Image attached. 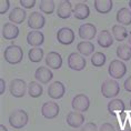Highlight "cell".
Segmentation results:
<instances>
[{
	"label": "cell",
	"instance_id": "cell-1",
	"mask_svg": "<svg viewBox=\"0 0 131 131\" xmlns=\"http://www.w3.org/2000/svg\"><path fill=\"white\" fill-rule=\"evenodd\" d=\"M4 58L6 62L9 64H18L20 63L24 59V51L20 46L17 45H10L5 49L4 51Z\"/></svg>",
	"mask_w": 131,
	"mask_h": 131
},
{
	"label": "cell",
	"instance_id": "cell-2",
	"mask_svg": "<svg viewBox=\"0 0 131 131\" xmlns=\"http://www.w3.org/2000/svg\"><path fill=\"white\" fill-rule=\"evenodd\" d=\"M28 120H29L28 113L22 109L14 110L10 113L8 119L9 124L15 129H21V128L26 127V124L28 123Z\"/></svg>",
	"mask_w": 131,
	"mask_h": 131
},
{
	"label": "cell",
	"instance_id": "cell-3",
	"mask_svg": "<svg viewBox=\"0 0 131 131\" xmlns=\"http://www.w3.org/2000/svg\"><path fill=\"white\" fill-rule=\"evenodd\" d=\"M120 92V84L114 79H107L101 84V94L104 98H114Z\"/></svg>",
	"mask_w": 131,
	"mask_h": 131
},
{
	"label": "cell",
	"instance_id": "cell-4",
	"mask_svg": "<svg viewBox=\"0 0 131 131\" xmlns=\"http://www.w3.org/2000/svg\"><path fill=\"white\" fill-rule=\"evenodd\" d=\"M108 73L112 79H121L124 77V74L127 73V66L123 61L114 59L110 62L109 67H108Z\"/></svg>",
	"mask_w": 131,
	"mask_h": 131
},
{
	"label": "cell",
	"instance_id": "cell-5",
	"mask_svg": "<svg viewBox=\"0 0 131 131\" xmlns=\"http://www.w3.org/2000/svg\"><path fill=\"white\" fill-rule=\"evenodd\" d=\"M27 90H28V87L24 79L15 78V79H12L10 81V83H9V91H10L11 96L15 98L25 97Z\"/></svg>",
	"mask_w": 131,
	"mask_h": 131
},
{
	"label": "cell",
	"instance_id": "cell-6",
	"mask_svg": "<svg viewBox=\"0 0 131 131\" xmlns=\"http://www.w3.org/2000/svg\"><path fill=\"white\" fill-rule=\"evenodd\" d=\"M86 66H87V61L83 56L77 53V52H71L68 56V67L71 70L81 71L86 68Z\"/></svg>",
	"mask_w": 131,
	"mask_h": 131
},
{
	"label": "cell",
	"instance_id": "cell-7",
	"mask_svg": "<svg viewBox=\"0 0 131 131\" xmlns=\"http://www.w3.org/2000/svg\"><path fill=\"white\" fill-rule=\"evenodd\" d=\"M57 40L59 43L63 45V46H70L71 43H73L76 36H74V31L71 28L68 27H62L57 31Z\"/></svg>",
	"mask_w": 131,
	"mask_h": 131
},
{
	"label": "cell",
	"instance_id": "cell-8",
	"mask_svg": "<svg viewBox=\"0 0 131 131\" xmlns=\"http://www.w3.org/2000/svg\"><path fill=\"white\" fill-rule=\"evenodd\" d=\"M71 107L74 111L78 112H86L90 107V99L88 98V96L83 93H79L77 96L73 97L72 101H71Z\"/></svg>",
	"mask_w": 131,
	"mask_h": 131
},
{
	"label": "cell",
	"instance_id": "cell-9",
	"mask_svg": "<svg viewBox=\"0 0 131 131\" xmlns=\"http://www.w3.org/2000/svg\"><path fill=\"white\" fill-rule=\"evenodd\" d=\"M59 112H60L59 104L54 101H47L41 107V114L46 119H54L58 117Z\"/></svg>",
	"mask_w": 131,
	"mask_h": 131
},
{
	"label": "cell",
	"instance_id": "cell-10",
	"mask_svg": "<svg viewBox=\"0 0 131 131\" xmlns=\"http://www.w3.org/2000/svg\"><path fill=\"white\" fill-rule=\"evenodd\" d=\"M46 25V18L40 12L34 11L31 12L28 18V27L34 29V30H40Z\"/></svg>",
	"mask_w": 131,
	"mask_h": 131
},
{
	"label": "cell",
	"instance_id": "cell-11",
	"mask_svg": "<svg viewBox=\"0 0 131 131\" xmlns=\"http://www.w3.org/2000/svg\"><path fill=\"white\" fill-rule=\"evenodd\" d=\"M66 93V87L61 81H54L48 87V96L54 100L61 99Z\"/></svg>",
	"mask_w": 131,
	"mask_h": 131
},
{
	"label": "cell",
	"instance_id": "cell-12",
	"mask_svg": "<svg viewBox=\"0 0 131 131\" xmlns=\"http://www.w3.org/2000/svg\"><path fill=\"white\" fill-rule=\"evenodd\" d=\"M78 35L83 40H91L96 37L97 35V28L92 24H83L78 29Z\"/></svg>",
	"mask_w": 131,
	"mask_h": 131
},
{
	"label": "cell",
	"instance_id": "cell-13",
	"mask_svg": "<svg viewBox=\"0 0 131 131\" xmlns=\"http://www.w3.org/2000/svg\"><path fill=\"white\" fill-rule=\"evenodd\" d=\"M62 57L59 52L56 51H50L46 56V64L48 66L50 69L58 70L62 67Z\"/></svg>",
	"mask_w": 131,
	"mask_h": 131
},
{
	"label": "cell",
	"instance_id": "cell-14",
	"mask_svg": "<svg viewBox=\"0 0 131 131\" xmlns=\"http://www.w3.org/2000/svg\"><path fill=\"white\" fill-rule=\"evenodd\" d=\"M84 120H86L84 116L81 112H78V111H70L67 114V118H66L68 126L71 128H79L83 126Z\"/></svg>",
	"mask_w": 131,
	"mask_h": 131
},
{
	"label": "cell",
	"instance_id": "cell-15",
	"mask_svg": "<svg viewBox=\"0 0 131 131\" xmlns=\"http://www.w3.org/2000/svg\"><path fill=\"white\" fill-rule=\"evenodd\" d=\"M35 78L42 84H47L52 80L53 73L47 67H39L35 72Z\"/></svg>",
	"mask_w": 131,
	"mask_h": 131
},
{
	"label": "cell",
	"instance_id": "cell-16",
	"mask_svg": "<svg viewBox=\"0 0 131 131\" xmlns=\"http://www.w3.org/2000/svg\"><path fill=\"white\" fill-rule=\"evenodd\" d=\"M45 41V36L39 30H32L27 35V43L31 47H40Z\"/></svg>",
	"mask_w": 131,
	"mask_h": 131
},
{
	"label": "cell",
	"instance_id": "cell-17",
	"mask_svg": "<svg viewBox=\"0 0 131 131\" xmlns=\"http://www.w3.org/2000/svg\"><path fill=\"white\" fill-rule=\"evenodd\" d=\"M19 36V28L10 22H6L2 27V37L6 40H14Z\"/></svg>",
	"mask_w": 131,
	"mask_h": 131
},
{
	"label": "cell",
	"instance_id": "cell-18",
	"mask_svg": "<svg viewBox=\"0 0 131 131\" xmlns=\"http://www.w3.org/2000/svg\"><path fill=\"white\" fill-rule=\"evenodd\" d=\"M71 15H73V8L70 1H62L60 2L59 7L57 8V16L60 19H69Z\"/></svg>",
	"mask_w": 131,
	"mask_h": 131
},
{
	"label": "cell",
	"instance_id": "cell-19",
	"mask_svg": "<svg viewBox=\"0 0 131 131\" xmlns=\"http://www.w3.org/2000/svg\"><path fill=\"white\" fill-rule=\"evenodd\" d=\"M26 17H27V14L24 9L20 7H15L9 14L8 18L14 25H20L26 20Z\"/></svg>",
	"mask_w": 131,
	"mask_h": 131
},
{
	"label": "cell",
	"instance_id": "cell-20",
	"mask_svg": "<svg viewBox=\"0 0 131 131\" xmlns=\"http://www.w3.org/2000/svg\"><path fill=\"white\" fill-rule=\"evenodd\" d=\"M126 110V106H124V102L121 99H118V98H113L111 101H109L108 103V111H109L110 114H120L124 112Z\"/></svg>",
	"mask_w": 131,
	"mask_h": 131
},
{
	"label": "cell",
	"instance_id": "cell-21",
	"mask_svg": "<svg viewBox=\"0 0 131 131\" xmlns=\"http://www.w3.org/2000/svg\"><path fill=\"white\" fill-rule=\"evenodd\" d=\"M97 42L101 48H109L113 45V37L109 30H102L97 36Z\"/></svg>",
	"mask_w": 131,
	"mask_h": 131
},
{
	"label": "cell",
	"instance_id": "cell-22",
	"mask_svg": "<svg viewBox=\"0 0 131 131\" xmlns=\"http://www.w3.org/2000/svg\"><path fill=\"white\" fill-rule=\"evenodd\" d=\"M90 16V8L86 4L79 2L73 8V17L77 20H84Z\"/></svg>",
	"mask_w": 131,
	"mask_h": 131
},
{
	"label": "cell",
	"instance_id": "cell-23",
	"mask_svg": "<svg viewBox=\"0 0 131 131\" xmlns=\"http://www.w3.org/2000/svg\"><path fill=\"white\" fill-rule=\"evenodd\" d=\"M94 9L97 10V12L102 15H107L112 10L113 7V2L112 0H96L93 2Z\"/></svg>",
	"mask_w": 131,
	"mask_h": 131
},
{
	"label": "cell",
	"instance_id": "cell-24",
	"mask_svg": "<svg viewBox=\"0 0 131 131\" xmlns=\"http://www.w3.org/2000/svg\"><path fill=\"white\" fill-rule=\"evenodd\" d=\"M116 19L121 26L131 25V11H130V9L126 8V7L119 9L117 12Z\"/></svg>",
	"mask_w": 131,
	"mask_h": 131
},
{
	"label": "cell",
	"instance_id": "cell-25",
	"mask_svg": "<svg viewBox=\"0 0 131 131\" xmlns=\"http://www.w3.org/2000/svg\"><path fill=\"white\" fill-rule=\"evenodd\" d=\"M112 35H113V38L119 42L124 41L128 37H129V32H128L127 28L124 27V26H121V25L112 26Z\"/></svg>",
	"mask_w": 131,
	"mask_h": 131
},
{
	"label": "cell",
	"instance_id": "cell-26",
	"mask_svg": "<svg viewBox=\"0 0 131 131\" xmlns=\"http://www.w3.org/2000/svg\"><path fill=\"white\" fill-rule=\"evenodd\" d=\"M116 53L118 56V58L122 61H129L131 59V47L130 45H127V43H123V45H120L117 47V50H116Z\"/></svg>",
	"mask_w": 131,
	"mask_h": 131
},
{
	"label": "cell",
	"instance_id": "cell-27",
	"mask_svg": "<svg viewBox=\"0 0 131 131\" xmlns=\"http://www.w3.org/2000/svg\"><path fill=\"white\" fill-rule=\"evenodd\" d=\"M77 50L82 56H90L92 52H94V45L90 41H81L77 45Z\"/></svg>",
	"mask_w": 131,
	"mask_h": 131
},
{
	"label": "cell",
	"instance_id": "cell-28",
	"mask_svg": "<svg viewBox=\"0 0 131 131\" xmlns=\"http://www.w3.org/2000/svg\"><path fill=\"white\" fill-rule=\"evenodd\" d=\"M28 93L31 98H38L43 93V88L37 81H31L28 84Z\"/></svg>",
	"mask_w": 131,
	"mask_h": 131
},
{
	"label": "cell",
	"instance_id": "cell-29",
	"mask_svg": "<svg viewBox=\"0 0 131 131\" xmlns=\"http://www.w3.org/2000/svg\"><path fill=\"white\" fill-rule=\"evenodd\" d=\"M28 58L31 62H40L43 58V50L39 47H35V48H31L30 50L28 51Z\"/></svg>",
	"mask_w": 131,
	"mask_h": 131
},
{
	"label": "cell",
	"instance_id": "cell-30",
	"mask_svg": "<svg viewBox=\"0 0 131 131\" xmlns=\"http://www.w3.org/2000/svg\"><path fill=\"white\" fill-rule=\"evenodd\" d=\"M39 9L41 12H43L46 15H51L53 14L54 9H56V5L54 1L52 0H42L39 4Z\"/></svg>",
	"mask_w": 131,
	"mask_h": 131
},
{
	"label": "cell",
	"instance_id": "cell-31",
	"mask_svg": "<svg viewBox=\"0 0 131 131\" xmlns=\"http://www.w3.org/2000/svg\"><path fill=\"white\" fill-rule=\"evenodd\" d=\"M106 60H107V57L104 53H102V52H94L92 57H91V64L96 68H100L104 66Z\"/></svg>",
	"mask_w": 131,
	"mask_h": 131
},
{
	"label": "cell",
	"instance_id": "cell-32",
	"mask_svg": "<svg viewBox=\"0 0 131 131\" xmlns=\"http://www.w3.org/2000/svg\"><path fill=\"white\" fill-rule=\"evenodd\" d=\"M10 8V1L9 0H1L0 1V14L5 15Z\"/></svg>",
	"mask_w": 131,
	"mask_h": 131
},
{
	"label": "cell",
	"instance_id": "cell-33",
	"mask_svg": "<svg viewBox=\"0 0 131 131\" xmlns=\"http://www.w3.org/2000/svg\"><path fill=\"white\" fill-rule=\"evenodd\" d=\"M80 131H98V128L94 122H88L81 127Z\"/></svg>",
	"mask_w": 131,
	"mask_h": 131
},
{
	"label": "cell",
	"instance_id": "cell-34",
	"mask_svg": "<svg viewBox=\"0 0 131 131\" xmlns=\"http://www.w3.org/2000/svg\"><path fill=\"white\" fill-rule=\"evenodd\" d=\"M19 4L21 5V7H24L26 9H31V8L35 7L36 0H20Z\"/></svg>",
	"mask_w": 131,
	"mask_h": 131
},
{
	"label": "cell",
	"instance_id": "cell-35",
	"mask_svg": "<svg viewBox=\"0 0 131 131\" xmlns=\"http://www.w3.org/2000/svg\"><path fill=\"white\" fill-rule=\"evenodd\" d=\"M99 131H116V128H114V126L112 123L104 122V123L101 124Z\"/></svg>",
	"mask_w": 131,
	"mask_h": 131
},
{
	"label": "cell",
	"instance_id": "cell-36",
	"mask_svg": "<svg viewBox=\"0 0 131 131\" xmlns=\"http://www.w3.org/2000/svg\"><path fill=\"white\" fill-rule=\"evenodd\" d=\"M119 131H131V122L129 119L124 122V124L119 126Z\"/></svg>",
	"mask_w": 131,
	"mask_h": 131
},
{
	"label": "cell",
	"instance_id": "cell-37",
	"mask_svg": "<svg viewBox=\"0 0 131 131\" xmlns=\"http://www.w3.org/2000/svg\"><path fill=\"white\" fill-rule=\"evenodd\" d=\"M123 88H124V90L126 91H128V92H131V76L128 78V79L124 80Z\"/></svg>",
	"mask_w": 131,
	"mask_h": 131
},
{
	"label": "cell",
	"instance_id": "cell-38",
	"mask_svg": "<svg viewBox=\"0 0 131 131\" xmlns=\"http://www.w3.org/2000/svg\"><path fill=\"white\" fill-rule=\"evenodd\" d=\"M6 90V82L4 78H0V94H4Z\"/></svg>",
	"mask_w": 131,
	"mask_h": 131
},
{
	"label": "cell",
	"instance_id": "cell-39",
	"mask_svg": "<svg viewBox=\"0 0 131 131\" xmlns=\"http://www.w3.org/2000/svg\"><path fill=\"white\" fill-rule=\"evenodd\" d=\"M0 131H8V129L6 128V126H4V124H0Z\"/></svg>",
	"mask_w": 131,
	"mask_h": 131
},
{
	"label": "cell",
	"instance_id": "cell-40",
	"mask_svg": "<svg viewBox=\"0 0 131 131\" xmlns=\"http://www.w3.org/2000/svg\"><path fill=\"white\" fill-rule=\"evenodd\" d=\"M128 42H129L130 46H131V31L129 32V37H128Z\"/></svg>",
	"mask_w": 131,
	"mask_h": 131
},
{
	"label": "cell",
	"instance_id": "cell-41",
	"mask_svg": "<svg viewBox=\"0 0 131 131\" xmlns=\"http://www.w3.org/2000/svg\"><path fill=\"white\" fill-rule=\"evenodd\" d=\"M129 7H130V9H131V0L129 1Z\"/></svg>",
	"mask_w": 131,
	"mask_h": 131
},
{
	"label": "cell",
	"instance_id": "cell-42",
	"mask_svg": "<svg viewBox=\"0 0 131 131\" xmlns=\"http://www.w3.org/2000/svg\"><path fill=\"white\" fill-rule=\"evenodd\" d=\"M130 107H131V99H130Z\"/></svg>",
	"mask_w": 131,
	"mask_h": 131
}]
</instances>
